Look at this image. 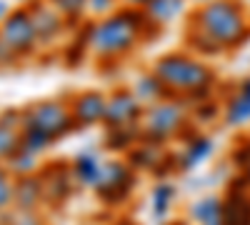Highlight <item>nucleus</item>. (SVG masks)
I'll use <instances>...</instances> for the list:
<instances>
[{"label": "nucleus", "instance_id": "2eb2a0df", "mask_svg": "<svg viewBox=\"0 0 250 225\" xmlns=\"http://www.w3.org/2000/svg\"><path fill=\"white\" fill-rule=\"evenodd\" d=\"M210 150H213V143L208 140V138H198V140H193L190 145L185 148V153H183V168H185V170H190L193 165H198L200 160H205L208 155H210Z\"/></svg>", "mask_w": 250, "mask_h": 225}, {"label": "nucleus", "instance_id": "0eeeda50", "mask_svg": "<svg viewBox=\"0 0 250 225\" xmlns=\"http://www.w3.org/2000/svg\"><path fill=\"white\" fill-rule=\"evenodd\" d=\"M183 123V110L178 105H155L148 113V133L158 140L173 135Z\"/></svg>", "mask_w": 250, "mask_h": 225}, {"label": "nucleus", "instance_id": "f03ea898", "mask_svg": "<svg viewBox=\"0 0 250 225\" xmlns=\"http://www.w3.org/2000/svg\"><path fill=\"white\" fill-rule=\"evenodd\" d=\"M140 30V15L125 10L120 15H113L103 23L93 25L90 30V45L100 55H118L133 45Z\"/></svg>", "mask_w": 250, "mask_h": 225}, {"label": "nucleus", "instance_id": "9d476101", "mask_svg": "<svg viewBox=\"0 0 250 225\" xmlns=\"http://www.w3.org/2000/svg\"><path fill=\"white\" fill-rule=\"evenodd\" d=\"M105 110H108V103L100 93H83L75 100L73 115H75V120L90 125V123H98L100 118H105Z\"/></svg>", "mask_w": 250, "mask_h": 225}, {"label": "nucleus", "instance_id": "7c9ffc66", "mask_svg": "<svg viewBox=\"0 0 250 225\" xmlns=\"http://www.w3.org/2000/svg\"><path fill=\"white\" fill-rule=\"evenodd\" d=\"M133 3H145V5H148V3H150V0H133Z\"/></svg>", "mask_w": 250, "mask_h": 225}, {"label": "nucleus", "instance_id": "6ab92c4d", "mask_svg": "<svg viewBox=\"0 0 250 225\" xmlns=\"http://www.w3.org/2000/svg\"><path fill=\"white\" fill-rule=\"evenodd\" d=\"M100 165H98V160L93 155H80L75 160V173L80 175L83 183H98L100 180Z\"/></svg>", "mask_w": 250, "mask_h": 225}, {"label": "nucleus", "instance_id": "cd10ccee", "mask_svg": "<svg viewBox=\"0 0 250 225\" xmlns=\"http://www.w3.org/2000/svg\"><path fill=\"white\" fill-rule=\"evenodd\" d=\"M113 0H90V8L93 10H108Z\"/></svg>", "mask_w": 250, "mask_h": 225}, {"label": "nucleus", "instance_id": "7ed1b4c3", "mask_svg": "<svg viewBox=\"0 0 250 225\" xmlns=\"http://www.w3.org/2000/svg\"><path fill=\"white\" fill-rule=\"evenodd\" d=\"M155 75L165 85L178 90H203L213 80L210 70L185 55H165L155 63Z\"/></svg>", "mask_w": 250, "mask_h": 225}, {"label": "nucleus", "instance_id": "aec40b11", "mask_svg": "<svg viewBox=\"0 0 250 225\" xmlns=\"http://www.w3.org/2000/svg\"><path fill=\"white\" fill-rule=\"evenodd\" d=\"M40 193H43V190H40V180H30V178L23 180V183L18 185V200H20V205L30 208L33 203L40 198Z\"/></svg>", "mask_w": 250, "mask_h": 225}, {"label": "nucleus", "instance_id": "b1692460", "mask_svg": "<svg viewBox=\"0 0 250 225\" xmlns=\"http://www.w3.org/2000/svg\"><path fill=\"white\" fill-rule=\"evenodd\" d=\"M55 5L60 13H68V15H78L85 5V0H55Z\"/></svg>", "mask_w": 250, "mask_h": 225}, {"label": "nucleus", "instance_id": "dca6fc26", "mask_svg": "<svg viewBox=\"0 0 250 225\" xmlns=\"http://www.w3.org/2000/svg\"><path fill=\"white\" fill-rule=\"evenodd\" d=\"M180 10H183V0H150L148 3V15L155 18L158 23L175 18Z\"/></svg>", "mask_w": 250, "mask_h": 225}, {"label": "nucleus", "instance_id": "4be33fe9", "mask_svg": "<svg viewBox=\"0 0 250 225\" xmlns=\"http://www.w3.org/2000/svg\"><path fill=\"white\" fill-rule=\"evenodd\" d=\"M8 160L15 165V170H30V168L35 165V153H33V150H28L25 145H20V148H18Z\"/></svg>", "mask_w": 250, "mask_h": 225}, {"label": "nucleus", "instance_id": "9b49d317", "mask_svg": "<svg viewBox=\"0 0 250 225\" xmlns=\"http://www.w3.org/2000/svg\"><path fill=\"white\" fill-rule=\"evenodd\" d=\"M60 10L55 8H48V5H35V10L30 13L33 15V23H35V30L43 40H50L58 30H60Z\"/></svg>", "mask_w": 250, "mask_h": 225}, {"label": "nucleus", "instance_id": "bb28decb", "mask_svg": "<svg viewBox=\"0 0 250 225\" xmlns=\"http://www.w3.org/2000/svg\"><path fill=\"white\" fill-rule=\"evenodd\" d=\"M13 55H15V50H13V48L5 43V38L0 35V63H10Z\"/></svg>", "mask_w": 250, "mask_h": 225}, {"label": "nucleus", "instance_id": "a211bd4d", "mask_svg": "<svg viewBox=\"0 0 250 225\" xmlns=\"http://www.w3.org/2000/svg\"><path fill=\"white\" fill-rule=\"evenodd\" d=\"M163 80L158 75H143L138 83H135V93L140 100H155L160 93H163Z\"/></svg>", "mask_w": 250, "mask_h": 225}, {"label": "nucleus", "instance_id": "39448f33", "mask_svg": "<svg viewBox=\"0 0 250 225\" xmlns=\"http://www.w3.org/2000/svg\"><path fill=\"white\" fill-rule=\"evenodd\" d=\"M25 125H38L40 130H45L48 135L58 138V135L70 130L73 118H70V113L65 108L58 105V103H40V105H35L25 115Z\"/></svg>", "mask_w": 250, "mask_h": 225}, {"label": "nucleus", "instance_id": "c85d7f7f", "mask_svg": "<svg viewBox=\"0 0 250 225\" xmlns=\"http://www.w3.org/2000/svg\"><path fill=\"white\" fill-rule=\"evenodd\" d=\"M8 15V5L3 3V0H0V18H5Z\"/></svg>", "mask_w": 250, "mask_h": 225}, {"label": "nucleus", "instance_id": "1a4fd4ad", "mask_svg": "<svg viewBox=\"0 0 250 225\" xmlns=\"http://www.w3.org/2000/svg\"><path fill=\"white\" fill-rule=\"evenodd\" d=\"M225 123L228 125H245L250 123V78L238 85V93L225 105Z\"/></svg>", "mask_w": 250, "mask_h": 225}, {"label": "nucleus", "instance_id": "423d86ee", "mask_svg": "<svg viewBox=\"0 0 250 225\" xmlns=\"http://www.w3.org/2000/svg\"><path fill=\"white\" fill-rule=\"evenodd\" d=\"M130 185V173L125 165H118V163H110L100 170V180H98V193L100 198H105L108 203L113 200H123L125 193H128Z\"/></svg>", "mask_w": 250, "mask_h": 225}, {"label": "nucleus", "instance_id": "f3484780", "mask_svg": "<svg viewBox=\"0 0 250 225\" xmlns=\"http://www.w3.org/2000/svg\"><path fill=\"white\" fill-rule=\"evenodd\" d=\"M50 140H53V135H48L45 130H40L38 125H25V130H23V145L28 150H33V153L45 150L50 145Z\"/></svg>", "mask_w": 250, "mask_h": 225}, {"label": "nucleus", "instance_id": "6e6552de", "mask_svg": "<svg viewBox=\"0 0 250 225\" xmlns=\"http://www.w3.org/2000/svg\"><path fill=\"white\" fill-rule=\"evenodd\" d=\"M138 115H140V103L130 93H115L105 110V120L110 125H128Z\"/></svg>", "mask_w": 250, "mask_h": 225}, {"label": "nucleus", "instance_id": "412c9836", "mask_svg": "<svg viewBox=\"0 0 250 225\" xmlns=\"http://www.w3.org/2000/svg\"><path fill=\"white\" fill-rule=\"evenodd\" d=\"M18 133L13 125H5L0 123V158H10L15 150H18Z\"/></svg>", "mask_w": 250, "mask_h": 225}, {"label": "nucleus", "instance_id": "4468645a", "mask_svg": "<svg viewBox=\"0 0 250 225\" xmlns=\"http://www.w3.org/2000/svg\"><path fill=\"white\" fill-rule=\"evenodd\" d=\"M48 175L53 178V183H50L48 178L40 180V190H43V195L50 198V200L65 198V195H68V188H70V185H68V180H65V173L58 170V168H53V170H48Z\"/></svg>", "mask_w": 250, "mask_h": 225}, {"label": "nucleus", "instance_id": "5701e85b", "mask_svg": "<svg viewBox=\"0 0 250 225\" xmlns=\"http://www.w3.org/2000/svg\"><path fill=\"white\" fill-rule=\"evenodd\" d=\"M170 195H173V188H170V185H158V190H155V195H153V203H155V215H163L165 210H168Z\"/></svg>", "mask_w": 250, "mask_h": 225}, {"label": "nucleus", "instance_id": "a878e982", "mask_svg": "<svg viewBox=\"0 0 250 225\" xmlns=\"http://www.w3.org/2000/svg\"><path fill=\"white\" fill-rule=\"evenodd\" d=\"M233 160L238 163L240 168H248V165H250V143H248V145H243V150L238 148V150L233 153Z\"/></svg>", "mask_w": 250, "mask_h": 225}, {"label": "nucleus", "instance_id": "393cba45", "mask_svg": "<svg viewBox=\"0 0 250 225\" xmlns=\"http://www.w3.org/2000/svg\"><path fill=\"white\" fill-rule=\"evenodd\" d=\"M10 198H13V188H10V183L5 180V175L0 173V208H3V205H8V203H10Z\"/></svg>", "mask_w": 250, "mask_h": 225}, {"label": "nucleus", "instance_id": "c756f323", "mask_svg": "<svg viewBox=\"0 0 250 225\" xmlns=\"http://www.w3.org/2000/svg\"><path fill=\"white\" fill-rule=\"evenodd\" d=\"M245 178H248V183H250V165L245 168Z\"/></svg>", "mask_w": 250, "mask_h": 225}, {"label": "nucleus", "instance_id": "ddd939ff", "mask_svg": "<svg viewBox=\"0 0 250 225\" xmlns=\"http://www.w3.org/2000/svg\"><path fill=\"white\" fill-rule=\"evenodd\" d=\"M193 215L198 218L200 225H225L223 223V203L215 200V198L200 200L195 205V210H193Z\"/></svg>", "mask_w": 250, "mask_h": 225}, {"label": "nucleus", "instance_id": "f8f14e48", "mask_svg": "<svg viewBox=\"0 0 250 225\" xmlns=\"http://www.w3.org/2000/svg\"><path fill=\"white\" fill-rule=\"evenodd\" d=\"M223 223L225 225H250V203L240 195H230L223 203Z\"/></svg>", "mask_w": 250, "mask_h": 225}, {"label": "nucleus", "instance_id": "f257e3e1", "mask_svg": "<svg viewBox=\"0 0 250 225\" xmlns=\"http://www.w3.org/2000/svg\"><path fill=\"white\" fill-rule=\"evenodd\" d=\"M195 23L198 30L218 40L223 48H233L243 43L250 28L245 13L240 10L235 0H213V3H208L203 10L195 13Z\"/></svg>", "mask_w": 250, "mask_h": 225}, {"label": "nucleus", "instance_id": "20e7f679", "mask_svg": "<svg viewBox=\"0 0 250 225\" xmlns=\"http://www.w3.org/2000/svg\"><path fill=\"white\" fill-rule=\"evenodd\" d=\"M0 35L5 38V43H8L15 53H30L35 38H38L33 15H30L28 10H15V13H10V15L5 18Z\"/></svg>", "mask_w": 250, "mask_h": 225}]
</instances>
